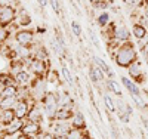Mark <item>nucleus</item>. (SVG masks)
<instances>
[{
	"label": "nucleus",
	"mask_w": 148,
	"mask_h": 139,
	"mask_svg": "<svg viewBox=\"0 0 148 139\" xmlns=\"http://www.w3.org/2000/svg\"><path fill=\"white\" fill-rule=\"evenodd\" d=\"M55 139H68L67 136H55Z\"/></svg>",
	"instance_id": "42"
},
{
	"label": "nucleus",
	"mask_w": 148,
	"mask_h": 139,
	"mask_svg": "<svg viewBox=\"0 0 148 139\" xmlns=\"http://www.w3.org/2000/svg\"><path fill=\"white\" fill-rule=\"evenodd\" d=\"M132 34H133L135 39L142 40L144 37L148 36V28L144 27V25H139V24H133L132 25Z\"/></svg>",
	"instance_id": "21"
},
{
	"label": "nucleus",
	"mask_w": 148,
	"mask_h": 139,
	"mask_svg": "<svg viewBox=\"0 0 148 139\" xmlns=\"http://www.w3.org/2000/svg\"><path fill=\"white\" fill-rule=\"evenodd\" d=\"M18 93H19V86L15 83V84L3 87L2 92H0V96H18Z\"/></svg>",
	"instance_id": "24"
},
{
	"label": "nucleus",
	"mask_w": 148,
	"mask_h": 139,
	"mask_svg": "<svg viewBox=\"0 0 148 139\" xmlns=\"http://www.w3.org/2000/svg\"><path fill=\"white\" fill-rule=\"evenodd\" d=\"M89 36H90V39H92V43H93L98 49H99V40H98V37L95 36V33H93L92 30H89Z\"/></svg>",
	"instance_id": "39"
},
{
	"label": "nucleus",
	"mask_w": 148,
	"mask_h": 139,
	"mask_svg": "<svg viewBox=\"0 0 148 139\" xmlns=\"http://www.w3.org/2000/svg\"><path fill=\"white\" fill-rule=\"evenodd\" d=\"M42 104H43V110H45V116L49 120H55L56 117V112L59 110L58 105V95L53 92H47L43 99H42Z\"/></svg>",
	"instance_id": "2"
},
{
	"label": "nucleus",
	"mask_w": 148,
	"mask_h": 139,
	"mask_svg": "<svg viewBox=\"0 0 148 139\" xmlns=\"http://www.w3.org/2000/svg\"><path fill=\"white\" fill-rule=\"evenodd\" d=\"M43 116H45V112L42 111V108L37 107V105H33L31 110H30V112H28V116H27V120L36 121V123H40L42 118H43Z\"/></svg>",
	"instance_id": "14"
},
{
	"label": "nucleus",
	"mask_w": 148,
	"mask_h": 139,
	"mask_svg": "<svg viewBox=\"0 0 148 139\" xmlns=\"http://www.w3.org/2000/svg\"><path fill=\"white\" fill-rule=\"evenodd\" d=\"M61 73H62L64 79H65V81H67L68 84H73V83H74V79H73V75H71V73H70V70H68L67 65L61 67Z\"/></svg>",
	"instance_id": "31"
},
{
	"label": "nucleus",
	"mask_w": 148,
	"mask_h": 139,
	"mask_svg": "<svg viewBox=\"0 0 148 139\" xmlns=\"http://www.w3.org/2000/svg\"><path fill=\"white\" fill-rule=\"evenodd\" d=\"M22 126H24V120L22 118H15L14 121H12L10 124H8L6 126V129H5V135H15V133H18V132H21V129H22Z\"/></svg>",
	"instance_id": "12"
},
{
	"label": "nucleus",
	"mask_w": 148,
	"mask_h": 139,
	"mask_svg": "<svg viewBox=\"0 0 148 139\" xmlns=\"http://www.w3.org/2000/svg\"><path fill=\"white\" fill-rule=\"evenodd\" d=\"M90 3H96V2H104V0H89Z\"/></svg>",
	"instance_id": "45"
},
{
	"label": "nucleus",
	"mask_w": 148,
	"mask_h": 139,
	"mask_svg": "<svg viewBox=\"0 0 148 139\" xmlns=\"http://www.w3.org/2000/svg\"><path fill=\"white\" fill-rule=\"evenodd\" d=\"M145 5H147V8H148V0H145Z\"/></svg>",
	"instance_id": "47"
},
{
	"label": "nucleus",
	"mask_w": 148,
	"mask_h": 139,
	"mask_svg": "<svg viewBox=\"0 0 148 139\" xmlns=\"http://www.w3.org/2000/svg\"><path fill=\"white\" fill-rule=\"evenodd\" d=\"M71 108H73V105L71 107H62V108H59L58 112H56L55 120H59V121H68V120H71L73 118L71 116H74Z\"/></svg>",
	"instance_id": "17"
},
{
	"label": "nucleus",
	"mask_w": 148,
	"mask_h": 139,
	"mask_svg": "<svg viewBox=\"0 0 148 139\" xmlns=\"http://www.w3.org/2000/svg\"><path fill=\"white\" fill-rule=\"evenodd\" d=\"M28 139H36V138H33V136H30V138H28Z\"/></svg>",
	"instance_id": "48"
},
{
	"label": "nucleus",
	"mask_w": 148,
	"mask_h": 139,
	"mask_svg": "<svg viewBox=\"0 0 148 139\" xmlns=\"http://www.w3.org/2000/svg\"><path fill=\"white\" fill-rule=\"evenodd\" d=\"M144 15H145V16H147V19H148V8L144 10Z\"/></svg>",
	"instance_id": "43"
},
{
	"label": "nucleus",
	"mask_w": 148,
	"mask_h": 139,
	"mask_svg": "<svg viewBox=\"0 0 148 139\" xmlns=\"http://www.w3.org/2000/svg\"><path fill=\"white\" fill-rule=\"evenodd\" d=\"M111 37H113V40L117 42V43H120V42L126 43L130 39V31H129V28L126 27V25H116Z\"/></svg>",
	"instance_id": "6"
},
{
	"label": "nucleus",
	"mask_w": 148,
	"mask_h": 139,
	"mask_svg": "<svg viewBox=\"0 0 148 139\" xmlns=\"http://www.w3.org/2000/svg\"><path fill=\"white\" fill-rule=\"evenodd\" d=\"M58 105H59V108H62V107H71L73 105V99H71V96H70L68 92L58 93Z\"/></svg>",
	"instance_id": "23"
},
{
	"label": "nucleus",
	"mask_w": 148,
	"mask_h": 139,
	"mask_svg": "<svg viewBox=\"0 0 148 139\" xmlns=\"http://www.w3.org/2000/svg\"><path fill=\"white\" fill-rule=\"evenodd\" d=\"M114 62L120 67V68H129L135 61H138V52L135 49L132 42H126L120 45L116 50H114Z\"/></svg>",
	"instance_id": "1"
},
{
	"label": "nucleus",
	"mask_w": 148,
	"mask_h": 139,
	"mask_svg": "<svg viewBox=\"0 0 148 139\" xmlns=\"http://www.w3.org/2000/svg\"><path fill=\"white\" fill-rule=\"evenodd\" d=\"M15 77V83L18 84V86H21V87H24V86H28L30 84V81H31V79H30V73L28 71H21V73H18V74H15L14 75Z\"/></svg>",
	"instance_id": "19"
},
{
	"label": "nucleus",
	"mask_w": 148,
	"mask_h": 139,
	"mask_svg": "<svg viewBox=\"0 0 148 139\" xmlns=\"http://www.w3.org/2000/svg\"><path fill=\"white\" fill-rule=\"evenodd\" d=\"M40 139H55V135H52V133H43L42 136H40Z\"/></svg>",
	"instance_id": "40"
},
{
	"label": "nucleus",
	"mask_w": 148,
	"mask_h": 139,
	"mask_svg": "<svg viewBox=\"0 0 148 139\" xmlns=\"http://www.w3.org/2000/svg\"><path fill=\"white\" fill-rule=\"evenodd\" d=\"M10 84H15V77L12 73H0V87H6Z\"/></svg>",
	"instance_id": "22"
},
{
	"label": "nucleus",
	"mask_w": 148,
	"mask_h": 139,
	"mask_svg": "<svg viewBox=\"0 0 148 139\" xmlns=\"http://www.w3.org/2000/svg\"><path fill=\"white\" fill-rule=\"evenodd\" d=\"M82 139H92V138H90L89 135H83V138H82Z\"/></svg>",
	"instance_id": "44"
},
{
	"label": "nucleus",
	"mask_w": 148,
	"mask_h": 139,
	"mask_svg": "<svg viewBox=\"0 0 148 139\" xmlns=\"http://www.w3.org/2000/svg\"><path fill=\"white\" fill-rule=\"evenodd\" d=\"M15 114H16V117L18 118H27V116H28V112H30V104H28V99H25V98H22V99H19L18 101V104L15 105Z\"/></svg>",
	"instance_id": "9"
},
{
	"label": "nucleus",
	"mask_w": 148,
	"mask_h": 139,
	"mask_svg": "<svg viewBox=\"0 0 148 139\" xmlns=\"http://www.w3.org/2000/svg\"><path fill=\"white\" fill-rule=\"evenodd\" d=\"M130 98L133 99V102L136 104V107H139V108L145 107V102H144V99L141 98V95H130Z\"/></svg>",
	"instance_id": "35"
},
{
	"label": "nucleus",
	"mask_w": 148,
	"mask_h": 139,
	"mask_svg": "<svg viewBox=\"0 0 148 139\" xmlns=\"http://www.w3.org/2000/svg\"><path fill=\"white\" fill-rule=\"evenodd\" d=\"M18 101V96H0V107H2V110L15 108Z\"/></svg>",
	"instance_id": "18"
},
{
	"label": "nucleus",
	"mask_w": 148,
	"mask_h": 139,
	"mask_svg": "<svg viewBox=\"0 0 148 139\" xmlns=\"http://www.w3.org/2000/svg\"><path fill=\"white\" fill-rule=\"evenodd\" d=\"M71 127L84 130V127H86V120H84V116L82 114L80 111L74 112V116H73V118H71Z\"/></svg>",
	"instance_id": "15"
},
{
	"label": "nucleus",
	"mask_w": 148,
	"mask_h": 139,
	"mask_svg": "<svg viewBox=\"0 0 148 139\" xmlns=\"http://www.w3.org/2000/svg\"><path fill=\"white\" fill-rule=\"evenodd\" d=\"M0 111H2V107H0Z\"/></svg>",
	"instance_id": "49"
},
{
	"label": "nucleus",
	"mask_w": 148,
	"mask_h": 139,
	"mask_svg": "<svg viewBox=\"0 0 148 139\" xmlns=\"http://www.w3.org/2000/svg\"><path fill=\"white\" fill-rule=\"evenodd\" d=\"M123 3L129 8H141L145 5V0H123Z\"/></svg>",
	"instance_id": "34"
},
{
	"label": "nucleus",
	"mask_w": 148,
	"mask_h": 139,
	"mask_svg": "<svg viewBox=\"0 0 148 139\" xmlns=\"http://www.w3.org/2000/svg\"><path fill=\"white\" fill-rule=\"evenodd\" d=\"M8 36H9V31L3 27H0V43H3L8 39Z\"/></svg>",
	"instance_id": "38"
},
{
	"label": "nucleus",
	"mask_w": 148,
	"mask_h": 139,
	"mask_svg": "<svg viewBox=\"0 0 148 139\" xmlns=\"http://www.w3.org/2000/svg\"><path fill=\"white\" fill-rule=\"evenodd\" d=\"M67 138H68V139H82V138H83V130H82V129H74V127H71V130L68 132Z\"/></svg>",
	"instance_id": "32"
},
{
	"label": "nucleus",
	"mask_w": 148,
	"mask_h": 139,
	"mask_svg": "<svg viewBox=\"0 0 148 139\" xmlns=\"http://www.w3.org/2000/svg\"><path fill=\"white\" fill-rule=\"evenodd\" d=\"M49 56V52H47V49L43 47V46H39V47H36L34 49V52H33V58L34 59H40V61H46Z\"/></svg>",
	"instance_id": "27"
},
{
	"label": "nucleus",
	"mask_w": 148,
	"mask_h": 139,
	"mask_svg": "<svg viewBox=\"0 0 148 139\" xmlns=\"http://www.w3.org/2000/svg\"><path fill=\"white\" fill-rule=\"evenodd\" d=\"M92 61H93V64H95V65H98V67H99V68L108 75V79H113V77H114V73L111 71V68L108 67V64H107L104 59H101L99 56H93Z\"/></svg>",
	"instance_id": "20"
},
{
	"label": "nucleus",
	"mask_w": 148,
	"mask_h": 139,
	"mask_svg": "<svg viewBox=\"0 0 148 139\" xmlns=\"http://www.w3.org/2000/svg\"><path fill=\"white\" fill-rule=\"evenodd\" d=\"M70 27H71V33L76 36V37H80L82 33H83V28H82V25L79 24V21H71L70 22Z\"/></svg>",
	"instance_id": "30"
},
{
	"label": "nucleus",
	"mask_w": 148,
	"mask_h": 139,
	"mask_svg": "<svg viewBox=\"0 0 148 139\" xmlns=\"http://www.w3.org/2000/svg\"><path fill=\"white\" fill-rule=\"evenodd\" d=\"M107 89H108L110 92H113L114 95H117V96H121V89H120L119 83H117L114 79H108V80H107Z\"/></svg>",
	"instance_id": "28"
},
{
	"label": "nucleus",
	"mask_w": 148,
	"mask_h": 139,
	"mask_svg": "<svg viewBox=\"0 0 148 139\" xmlns=\"http://www.w3.org/2000/svg\"><path fill=\"white\" fill-rule=\"evenodd\" d=\"M49 3H51L52 9L56 15H61V3H59V0H49Z\"/></svg>",
	"instance_id": "36"
},
{
	"label": "nucleus",
	"mask_w": 148,
	"mask_h": 139,
	"mask_svg": "<svg viewBox=\"0 0 148 139\" xmlns=\"http://www.w3.org/2000/svg\"><path fill=\"white\" fill-rule=\"evenodd\" d=\"M21 132L27 136H39L40 135V123H36V121H30L27 120L24 123Z\"/></svg>",
	"instance_id": "10"
},
{
	"label": "nucleus",
	"mask_w": 148,
	"mask_h": 139,
	"mask_svg": "<svg viewBox=\"0 0 148 139\" xmlns=\"http://www.w3.org/2000/svg\"><path fill=\"white\" fill-rule=\"evenodd\" d=\"M2 126H3V124H2V121H0V130H2Z\"/></svg>",
	"instance_id": "46"
},
{
	"label": "nucleus",
	"mask_w": 148,
	"mask_h": 139,
	"mask_svg": "<svg viewBox=\"0 0 148 139\" xmlns=\"http://www.w3.org/2000/svg\"><path fill=\"white\" fill-rule=\"evenodd\" d=\"M127 73L130 75V79L135 80V83H144V70H142V64L139 61H135L127 68Z\"/></svg>",
	"instance_id": "7"
},
{
	"label": "nucleus",
	"mask_w": 148,
	"mask_h": 139,
	"mask_svg": "<svg viewBox=\"0 0 148 139\" xmlns=\"http://www.w3.org/2000/svg\"><path fill=\"white\" fill-rule=\"evenodd\" d=\"M116 139H120V138H116Z\"/></svg>",
	"instance_id": "50"
},
{
	"label": "nucleus",
	"mask_w": 148,
	"mask_h": 139,
	"mask_svg": "<svg viewBox=\"0 0 148 139\" xmlns=\"http://www.w3.org/2000/svg\"><path fill=\"white\" fill-rule=\"evenodd\" d=\"M120 80H121V83H123V86L127 89V92L130 93V95H141V89H139V86H138V83H135L133 80H130L129 77H120Z\"/></svg>",
	"instance_id": "11"
},
{
	"label": "nucleus",
	"mask_w": 148,
	"mask_h": 139,
	"mask_svg": "<svg viewBox=\"0 0 148 139\" xmlns=\"http://www.w3.org/2000/svg\"><path fill=\"white\" fill-rule=\"evenodd\" d=\"M102 99H104V105H105V108H107L110 112H116V111H117V107L114 105L113 98H111L108 93H104V95H102Z\"/></svg>",
	"instance_id": "29"
},
{
	"label": "nucleus",
	"mask_w": 148,
	"mask_h": 139,
	"mask_svg": "<svg viewBox=\"0 0 148 139\" xmlns=\"http://www.w3.org/2000/svg\"><path fill=\"white\" fill-rule=\"evenodd\" d=\"M18 8H3L0 9V27H9L12 22H15L18 18Z\"/></svg>",
	"instance_id": "3"
},
{
	"label": "nucleus",
	"mask_w": 148,
	"mask_h": 139,
	"mask_svg": "<svg viewBox=\"0 0 148 139\" xmlns=\"http://www.w3.org/2000/svg\"><path fill=\"white\" fill-rule=\"evenodd\" d=\"M96 24H98V27H101V28L108 27V25L111 24L108 12H101V14L98 15V18H96Z\"/></svg>",
	"instance_id": "26"
},
{
	"label": "nucleus",
	"mask_w": 148,
	"mask_h": 139,
	"mask_svg": "<svg viewBox=\"0 0 148 139\" xmlns=\"http://www.w3.org/2000/svg\"><path fill=\"white\" fill-rule=\"evenodd\" d=\"M19 0H0V9L3 8H18Z\"/></svg>",
	"instance_id": "33"
},
{
	"label": "nucleus",
	"mask_w": 148,
	"mask_h": 139,
	"mask_svg": "<svg viewBox=\"0 0 148 139\" xmlns=\"http://www.w3.org/2000/svg\"><path fill=\"white\" fill-rule=\"evenodd\" d=\"M37 3H39L40 8H46L47 3H49V0H37Z\"/></svg>",
	"instance_id": "41"
},
{
	"label": "nucleus",
	"mask_w": 148,
	"mask_h": 139,
	"mask_svg": "<svg viewBox=\"0 0 148 139\" xmlns=\"http://www.w3.org/2000/svg\"><path fill=\"white\" fill-rule=\"evenodd\" d=\"M92 8H93V9H99V10L108 9V2H107V0H104V2H96V3H92Z\"/></svg>",
	"instance_id": "37"
},
{
	"label": "nucleus",
	"mask_w": 148,
	"mask_h": 139,
	"mask_svg": "<svg viewBox=\"0 0 148 139\" xmlns=\"http://www.w3.org/2000/svg\"><path fill=\"white\" fill-rule=\"evenodd\" d=\"M28 68H30V71H31L34 75H37V77H42V75H45L46 71H47L46 61L34 59V58H31V59L28 61Z\"/></svg>",
	"instance_id": "5"
},
{
	"label": "nucleus",
	"mask_w": 148,
	"mask_h": 139,
	"mask_svg": "<svg viewBox=\"0 0 148 139\" xmlns=\"http://www.w3.org/2000/svg\"><path fill=\"white\" fill-rule=\"evenodd\" d=\"M15 118H16V114H15V110L14 108L2 110V111H0V121H2V124L8 126V124H10L12 121H14Z\"/></svg>",
	"instance_id": "13"
},
{
	"label": "nucleus",
	"mask_w": 148,
	"mask_h": 139,
	"mask_svg": "<svg viewBox=\"0 0 148 139\" xmlns=\"http://www.w3.org/2000/svg\"><path fill=\"white\" fill-rule=\"evenodd\" d=\"M52 130H53L55 136H67L68 132L71 130V123L55 120V123L52 124Z\"/></svg>",
	"instance_id": "8"
},
{
	"label": "nucleus",
	"mask_w": 148,
	"mask_h": 139,
	"mask_svg": "<svg viewBox=\"0 0 148 139\" xmlns=\"http://www.w3.org/2000/svg\"><path fill=\"white\" fill-rule=\"evenodd\" d=\"M34 31L33 30H27V28H21L15 33V42L21 46H31L34 43Z\"/></svg>",
	"instance_id": "4"
},
{
	"label": "nucleus",
	"mask_w": 148,
	"mask_h": 139,
	"mask_svg": "<svg viewBox=\"0 0 148 139\" xmlns=\"http://www.w3.org/2000/svg\"><path fill=\"white\" fill-rule=\"evenodd\" d=\"M16 21H18V24L21 25V27H28V25L31 24V16L27 14V10H19Z\"/></svg>",
	"instance_id": "25"
},
{
	"label": "nucleus",
	"mask_w": 148,
	"mask_h": 139,
	"mask_svg": "<svg viewBox=\"0 0 148 139\" xmlns=\"http://www.w3.org/2000/svg\"><path fill=\"white\" fill-rule=\"evenodd\" d=\"M89 74H90V80L93 81V83H102L104 81V71L98 67V65H92L90 67V70H89Z\"/></svg>",
	"instance_id": "16"
}]
</instances>
